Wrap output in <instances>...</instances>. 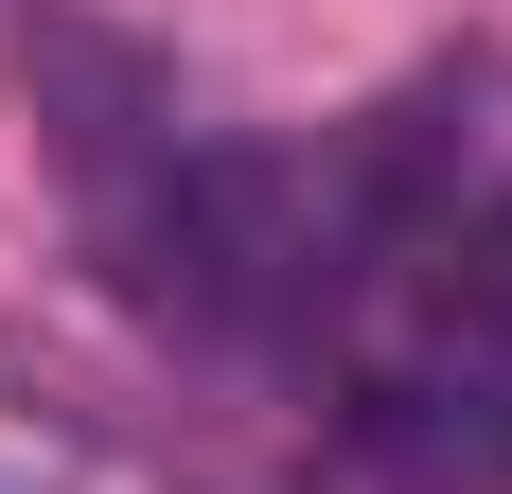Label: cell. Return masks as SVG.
I'll return each mask as SVG.
<instances>
[{"mask_svg":"<svg viewBox=\"0 0 512 494\" xmlns=\"http://www.w3.org/2000/svg\"><path fill=\"white\" fill-rule=\"evenodd\" d=\"M36 89H53V159H71V212H89V265L195 353H283V142L195 124L177 71L89 36V18L36 36Z\"/></svg>","mask_w":512,"mask_h":494,"instance_id":"2","label":"cell"},{"mask_svg":"<svg viewBox=\"0 0 512 494\" xmlns=\"http://www.w3.org/2000/svg\"><path fill=\"white\" fill-rule=\"evenodd\" d=\"M283 353L354 459L424 494H512V106L424 71L318 159H283Z\"/></svg>","mask_w":512,"mask_h":494,"instance_id":"1","label":"cell"}]
</instances>
